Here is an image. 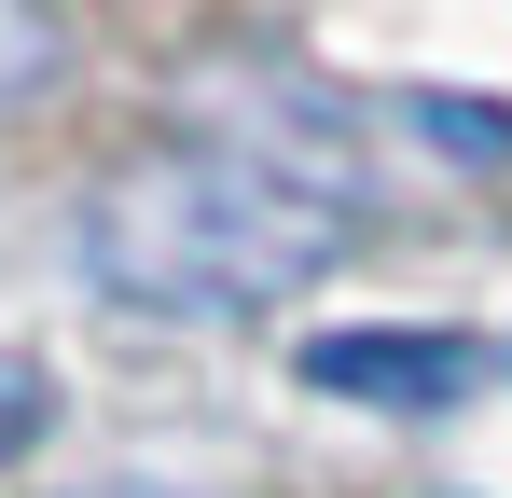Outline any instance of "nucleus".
Segmentation results:
<instances>
[{
	"instance_id": "nucleus-3",
	"label": "nucleus",
	"mask_w": 512,
	"mask_h": 498,
	"mask_svg": "<svg viewBox=\"0 0 512 498\" xmlns=\"http://www.w3.org/2000/svg\"><path fill=\"white\" fill-rule=\"evenodd\" d=\"M42 429H56V374H42L28 346H0V471H14Z\"/></svg>"
},
{
	"instance_id": "nucleus-4",
	"label": "nucleus",
	"mask_w": 512,
	"mask_h": 498,
	"mask_svg": "<svg viewBox=\"0 0 512 498\" xmlns=\"http://www.w3.org/2000/svg\"><path fill=\"white\" fill-rule=\"evenodd\" d=\"M42 70H56V14L42 0H0V97H28Z\"/></svg>"
},
{
	"instance_id": "nucleus-1",
	"label": "nucleus",
	"mask_w": 512,
	"mask_h": 498,
	"mask_svg": "<svg viewBox=\"0 0 512 498\" xmlns=\"http://www.w3.org/2000/svg\"><path fill=\"white\" fill-rule=\"evenodd\" d=\"M333 249L346 222L250 153H167L125 194H97V222H84V263L153 319H263V305L319 291Z\"/></svg>"
},
{
	"instance_id": "nucleus-2",
	"label": "nucleus",
	"mask_w": 512,
	"mask_h": 498,
	"mask_svg": "<svg viewBox=\"0 0 512 498\" xmlns=\"http://www.w3.org/2000/svg\"><path fill=\"white\" fill-rule=\"evenodd\" d=\"M305 388L429 415V402H471V388H485V346H471V332H319V346H305Z\"/></svg>"
},
{
	"instance_id": "nucleus-5",
	"label": "nucleus",
	"mask_w": 512,
	"mask_h": 498,
	"mask_svg": "<svg viewBox=\"0 0 512 498\" xmlns=\"http://www.w3.org/2000/svg\"><path fill=\"white\" fill-rule=\"evenodd\" d=\"M97 498H167V485H97Z\"/></svg>"
}]
</instances>
